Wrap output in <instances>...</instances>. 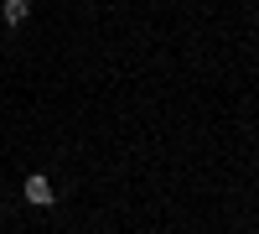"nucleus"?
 I'll return each mask as SVG.
<instances>
[{
	"label": "nucleus",
	"mask_w": 259,
	"mask_h": 234,
	"mask_svg": "<svg viewBox=\"0 0 259 234\" xmlns=\"http://www.w3.org/2000/svg\"><path fill=\"white\" fill-rule=\"evenodd\" d=\"M21 193H26V203H31V208H52V203H57L52 182L41 177V172H31V177H26V187H21Z\"/></svg>",
	"instance_id": "f257e3e1"
},
{
	"label": "nucleus",
	"mask_w": 259,
	"mask_h": 234,
	"mask_svg": "<svg viewBox=\"0 0 259 234\" xmlns=\"http://www.w3.org/2000/svg\"><path fill=\"white\" fill-rule=\"evenodd\" d=\"M0 16H6V26H26V21H31V0H6Z\"/></svg>",
	"instance_id": "f03ea898"
}]
</instances>
